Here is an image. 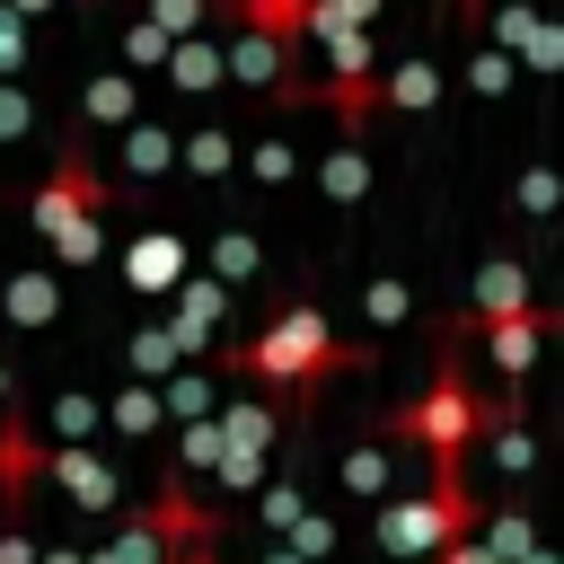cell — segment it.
Segmentation results:
<instances>
[{"label": "cell", "mask_w": 564, "mask_h": 564, "mask_svg": "<svg viewBox=\"0 0 564 564\" xmlns=\"http://www.w3.org/2000/svg\"><path fill=\"white\" fill-rule=\"evenodd\" d=\"M159 414H167V423L212 414V379H194V370H185V379H167V388H159Z\"/></svg>", "instance_id": "cell-20"}, {"label": "cell", "mask_w": 564, "mask_h": 564, "mask_svg": "<svg viewBox=\"0 0 564 564\" xmlns=\"http://www.w3.org/2000/svg\"><path fill=\"white\" fill-rule=\"evenodd\" d=\"M0 317H9V326H53V317H62V282H53V273H18V282L0 291Z\"/></svg>", "instance_id": "cell-9"}, {"label": "cell", "mask_w": 564, "mask_h": 564, "mask_svg": "<svg viewBox=\"0 0 564 564\" xmlns=\"http://www.w3.org/2000/svg\"><path fill=\"white\" fill-rule=\"evenodd\" d=\"M220 308H229V291L203 273V282H176V317H167V344L176 352H212V326H220Z\"/></svg>", "instance_id": "cell-5"}, {"label": "cell", "mask_w": 564, "mask_h": 564, "mask_svg": "<svg viewBox=\"0 0 564 564\" xmlns=\"http://www.w3.org/2000/svg\"><path fill=\"white\" fill-rule=\"evenodd\" d=\"M212 423H220V449H247V458H264V441L282 432L264 397H238V405H229V414H212Z\"/></svg>", "instance_id": "cell-10"}, {"label": "cell", "mask_w": 564, "mask_h": 564, "mask_svg": "<svg viewBox=\"0 0 564 564\" xmlns=\"http://www.w3.org/2000/svg\"><path fill=\"white\" fill-rule=\"evenodd\" d=\"M18 62H26V44H18V18L0 9V70H18Z\"/></svg>", "instance_id": "cell-40"}, {"label": "cell", "mask_w": 564, "mask_h": 564, "mask_svg": "<svg viewBox=\"0 0 564 564\" xmlns=\"http://www.w3.org/2000/svg\"><path fill=\"white\" fill-rule=\"evenodd\" d=\"M476 432H485V405H476V388H467L458 361H441V379L397 414V441H414V449H432V458H458Z\"/></svg>", "instance_id": "cell-4"}, {"label": "cell", "mask_w": 564, "mask_h": 564, "mask_svg": "<svg viewBox=\"0 0 564 564\" xmlns=\"http://www.w3.org/2000/svg\"><path fill=\"white\" fill-rule=\"evenodd\" d=\"M0 564H35V538H26V520H0Z\"/></svg>", "instance_id": "cell-36"}, {"label": "cell", "mask_w": 564, "mask_h": 564, "mask_svg": "<svg viewBox=\"0 0 564 564\" xmlns=\"http://www.w3.org/2000/svg\"><path fill=\"white\" fill-rule=\"evenodd\" d=\"M511 308H529V273L520 264H485L476 273V317H511Z\"/></svg>", "instance_id": "cell-13"}, {"label": "cell", "mask_w": 564, "mask_h": 564, "mask_svg": "<svg viewBox=\"0 0 564 564\" xmlns=\"http://www.w3.org/2000/svg\"><path fill=\"white\" fill-rule=\"evenodd\" d=\"M97 212H106V185H97V167L70 150V159L44 176V194H35V229L53 238V256L88 264V256H97Z\"/></svg>", "instance_id": "cell-3"}, {"label": "cell", "mask_w": 564, "mask_h": 564, "mask_svg": "<svg viewBox=\"0 0 564 564\" xmlns=\"http://www.w3.org/2000/svg\"><path fill=\"white\" fill-rule=\"evenodd\" d=\"M132 115V79H97L88 88V123H123Z\"/></svg>", "instance_id": "cell-25"}, {"label": "cell", "mask_w": 564, "mask_h": 564, "mask_svg": "<svg viewBox=\"0 0 564 564\" xmlns=\"http://www.w3.org/2000/svg\"><path fill=\"white\" fill-rule=\"evenodd\" d=\"M88 564H167V538H159L150 520H123V529L106 538V555H88Z\"/></svg>", "instance_id": "cell-17"}, {"label": "cell", "mask_w": 564, "mask_h": 564, "mask_svg": "<svg viewBox=\"0 0 564 564\" xmlns=\"http://www.w3.org/2000/svg\"><path fill=\"white\" fill-rule=\"evenodd\" d=\"M256 176L282 185V176H291V141H264V150H256Z\"/></svg>", "instance_id": "cell-38"}, {"label": "cell", "mask_w": 564, "mask_h": 564, "mask_svg": "<svg viewBox=\"0 0 564 564\" xmlns=\"http://www.w3.org/2000/svg\"><path fill=\"white\" fill-rule=\"evenodd\" d=\"M229 70L256 79V88H273V79H282V35H256V26H247V35L229 44Z\"/></svg>", "instance_id": "cell-15"}, {"label": "cell", "mask_w": 564, "mask_h": 564, "mask_svg": "<svg viewBox=\"0 0 564 564\" xmlns=\"http://www.w3.org/2000/svg\"><path fill=\"white\" fill-rule=\"evenodd\" d=\"M203 18H212L203 0H150V26H167V35H194Z\"/></svg>", "instance_id": "cell-33"}, {"label": "cell", "mask_w": 564, "mask_h": 564, "mask_svg": "<svg viewBox=\"0 0 564 564\" xmlns=\"http://www.w3.org/2000/svg\"><path fill=\"white\" fill-rule=\"evenodd\" d=\"M361 185H370V167H361V150L344 141V150L326 159V203H361Z\"/></svg>", "instance_id": "cell-21"}, {"label": "cell", "mask_w": 564, "mask_h": 564, "mask_svg": "<svg viewBox=\"0 0 564 564\" xmlns=\"http://www.w3.org/2000/svg\"><path fill=\"white\" fill-rule=\"evenodd\" d=\"M388 97H397V106H432V97H441V70H423V62H414V70H397V79H388Z\"/></svg>", "instance_id": "cell-30"}, {"label": "cell", "mask_w": 564, "mask_h": 564, "mask_svg": "<svg viewBox=\"0 0 564 564\" xmlns=\"http://www.w3.org/2000/svg\"><path fill=\"white\" fill-rule=\"evenodd\" d=\"M123 273H132V291H176L185 282V238H167V229L132 238L123 247Z\"/></svg>", "instance_id": "cell-7"}, {"label": "cell", "mask_w": 564, "mask_h": 564, "mask_svg": "<svg viewBox=\"0 0 564 564\" xmlns=\"http://www.w3.org/2000/svg\"><path fill=\"white\" fill-rule=\"evenodd\" d=\"M485 335H494V370H502V379H520V370L538 361L546 308H511V317H485Z\"/></svg>", "instance_id": "cell-8"}, {"label": "cell", "mask_w": 564, "mask_h": 564, "mask_svg": "<svg viewBox=\"0 0 564 564\" xmlns=\"http://www.w3.org/2000/svg\"><path fill=\"white\" fill-rule=\"evenodd\" d=\"M256 511H264V529H291V520H300V485H291V476H273Z\"/></svg>", "instance_id": "cell-32"}, {"label": "cell", "mask_w": 564, "mask_h": 564, "mask_svg": "<svg viewBox=\"0 0 564 564\" xmlns=\"http://www.w3.org/2000/svg\"><path fill=\"white\" fill-rule=\"evenodd\" d=\"M485 441H494V467H502V476H529V467H538V449H529V432H520V405L485 414Z\"/></svg>", "instance_id": "cell-14"}, {"label": "cell", "mask_w": 564, "mask_h": 564, "mask_svg": "<svg viewBox=\"0 0 564 564\" xmlns=\"http://www.w3.org/2000/svg\"><path fill=\"white\" fill-rule=\"evenodd\" d=\"M44 476H53V485H62V494H70L79 511H106V502L123 494V485H115V467H106V458H88L79 441H62V449L44 458Z\"/></svg>", "instance_id": "cell-6"}, {"label": "cell", "mask_w": 564, "mask_h": 564, "mask_svg": "<svg viewBox=\"0 0 564 564\" xmlns=\"http://www.w3.org/2000/svg\"><path fill=\"white\" fill-rule=\"evenodd\" d=\"M256 264H264L256 229H220L212 238V282H256Z\"/></svg>", "instance_id": "cell-16"}, {"label": "cell", "mask_w": 564, "mask_h": 564, "mask_svg": "<svg viewBox=\"0 0 564 564\" xmlns=\"http://www.w3.org/2000/svg\"><path fill=\"white\" fill-rule=\"evenodd\" d=\"M432 467H441L432 494H388V511H379V555H397V564H423L432 546H449V538L476 529L467 467H458V458H432Z\"/></svg>", "instance_id": "cell-2"}, {"label": "cell", "mask_w": 564, "mask_h": 564, "mask_svg": "<svg viewBox=\"0 0 564 564\" xmlns=\"http://www.w3.org/2000/svg\"><path fill=\"white\" fill-rule=\"evenodd\" d=\"M229 361H238V370H256V379H273V388H300V397H308V388H317V379H335L344 361L361 370V361H379V352H344V344H335V326H326V308H308V300H300V308H282V317H273L247 352H229Z\"/></svg>", "instance_id": "cell-1"}, {"label": "cell", "mask_w": 564, "mask_h": 564, "mask_svg": "<svg viewBox=\"0 0 564 564\" xmlns=\"http://www.w3.org/2000/svg\"><path fill=\"white\" fill-rule=\"evenodd\" d=\"M476 88L502 97V88H511V62H502V53H476Z\"/></svg>", "instance_id": "cell-37"}, {"label": "cell", "mask_w": 564, "mask_h": 564, "mask_svg": "<svg viewBox=\"0 0 564 564\" xmlns=\"http://www.w3.org/2000/svg\"><path fill=\"white\" fill-rule=\"evenodd\" d=\"M291 555H300V564H326V555H335V520H326V511H300V520H291Z\"/></svg>", "instance_id": "cell-23"}, {"label": "cell", "mask_w": 564, "mask_h": 564, "mask_svg": "<svg viewBox=\"0 0 564 564\" xmlns=\"http://www.w3.org/2000/svg\"><path fill=\"white\" fill-rule=\"evenodd\" d=\"M176 361H185V352L167 344V326H141V335H132V370H150V379H159V370H176Z\"/></svg>", "instance_id": "cell-24"}, {"label": "cell", "mask_w": 564, "mask_h": 564, "mask_svg": "<svg viewBox=\"0 0 564 564\" xmlns=\"http://www.w3.org/2000/svg\"><path fill=\"white\" fill-rule=\"evenodd\" d=\"M176 458H185V467H212V458H220V423H212V414H194V423H185V441H176Z\"/></svg>", "instance_id": "cell-27"}, {"label": "cell", "mask_w": 564, "mask_h": 564, "mask_svg": "<svg viewBox=\"0 0 564 564\" xmlns=\"http://www.w3.org/2000/svg\"><path fill=\"white\" fill-rule=\"evenodd\" d=\"M212 9H220V18H247L256 35H282V44H291L300 18H308V0H212Z\"/></svg>", "instance_id": "cell-12"}, {"label": "cell", "mask_w": 564, "mask_h": 564, "mask_svg": "<svg viewBox=\"0 0 564 564\" xmlns=\"http://www.w3.org/2000/svg\"><path fill=\"white\" fill-rule=\"evenodd\" d=\"M423 564H502V555H494V546H485V538L467 529V538H449V546H432Z\"/></svg>", "instance_id": "cell-34"}, {"label": "cell", "mask_w": 564, "mask_h": 564, "mask_svg": "<svg viewBox=\"0 0 564 564\" xmlns=\"http://www.w3.org/2000/svg\"><path fill=\"white\" fill-rule=\"evenodd\" d=\"M176 564H212V546H194V555H176Z\"/></svg>", "instance_id": "cell-43"}, {"label": "cell", "mask_w": 564, "mask_h": 564, "mask_svg": "<svg viewBox=\"0 0 564 564\" xmlns=\"http://www.w3.org/2000/svg\"><path fill=\"white\" fill-rule=\"evenodd\" d=\"M53 432H62V441H88V432H97V397H79V388H70V397L53 405Z\"/></svg>", "instance_id": "cell-26"}, {"label": "cell", "mask_w": 564, "mask_h": 564, "mask_svg": "<svg viewBox=\"0 0 564 564\" xmlns=\"http://www.w3.org/2000/svg\"><path fill=\"white\" fill-rule=\"evenodd\" d=\"M344 485H352V494H388V449H379V441L344 449Z\"/></svg>", "instance_id": "cell-22"}, {"label": "cell", "mask_w": 564, "mask_h": 564, "mask_svg": "<svg viewBox=\"0 0 564 564\" xmlns=\"http://www.w3.org/2000/svg\"><path fill=\"white\" fill-rule=\"evenodd\" d=\"M361 308H370V326H397V317H405V282H370Z\"/></svg>", "instance_id": "cell-35"}, {"label": "cell", "mask_w": 564, "mask_h": 564, "mask_svg": "<svg viewBox=\"0 0 564 564\" xmlns=\"http://www.w3.org/2000/svg\"><path fill=\"white\" fill-rule=\"evenodd\" d=\"M167 159H176V150H167L159 123H132V132H123V167H132V176H159Z\"/></svg>", "instance_id": "cell-19"}, {"label": "cell", "mask_w": 564, "mask_h": 564, "mask_svg": "<svg viewBox=\"0 0 564 564\" xmlns=\"http://www.w3.org/2000/svg\"><path fill=\"white\" fill-rule=\"evenodd\" d=\"M97 423H115L123 441H150L167 414H159V388H123V397H106V405H97Z\"/></svg>", "instance_id": "cell-11"}, {"label": "cell", "mask_w": 564, "mask_h": 564, "mask_svg": "<svg viewBox=\"0 0 564 564\" xmlns=\"http://www.w3.org/2000/svg\"><path fill=\"white\" fill-rule=\"evenodd\" d=\"M185 167H194V176H220V167H229V132H194V141H185Z\"/></svg>", "instance_id": "cell-31"}, {"label": "cell", "mask_w": 564, "mask_h": 564, "mask_svg": "<svg viewBox=\"0 0 564 564\" xmlns=\"http://www.w3.org/2000/svg\"><path fill=\"white\" fill-rule=\"evenodd\" d=\"M9 9H53V0H9Z\"/></svg>", "instance_id": "cell-44"}, {"label": "cell", "mask_w": 564, "mask_h": 564, "mask_svg": "<svg viewBox=\"0 0 564 564\" xmlns=\"http://www.w3.org/2000/svg\"><path fill=\"white\" fill-rule=\"evenodd\" d=\"M520 203H529V212H546V203H555V176H546V167H529V176H520Z\"/></svg>", "instance_id": "cell-39"}, {"label": "cell", "mask_w": 564, "mask_h": 564, "mask_svg": "<svg viewBox=\"0 0 564 564\" xmlns=\"http://www.w3.org/2000/svg\"><path fill=\"white\" fill-rule=\"evenodd\" d=\"M264 564H300V555H291V546H273V555H264Z\"/></svg>", "instance_id": "cell-42"}, {"label": "cell", "mask_w": 564, "mask_h": 564, "mask_svg": "<svg viewBox=\"0 0 564 564\" xmlns=\"http://www.w3.org/2000/svg\"><path fill=\"white\" fill-rule=\"evenodd\" d=\"M485 546H494V555H502V564H520V555H529V546H538V538H529V520H520V511H502V520H494V529H485Z\"/></svg>", "instance_id": "cell-28"}, {"label": "cell", "mask_w": 564, "mask_h": 564, "mask_svg": "<svg viewBox=\"0 0 564 564\" xmlns=\"http://www.w3.org/2000/svg\"><path fill=\"white\" fill-rule=\"evenodd\" d=\"M167 62H176V79H185V88H212V79H220V53H212L203 35H176V44H167Z\"/></svg>", "instance_id": "cell-18"}, {"label": "cell", "mask_w": 564, "mask_h": 564, "mask_svg": "<svg viewBox=\"0 0 564 564\" xmlns=\"http://www.w3.org/2000/svg\"><path fill=\"white\" fill-rule=\"evenodd\" d=\"M35 564H88V555H70V546H53V555H35Z\"/></svg>", "instance_id": "cell-41"}, {"label": "cell", "mask_w": 564, "mask_h": 564, "mask_svg": "<svg viewBox=\"0 0 564 564\" xmlns=\"http://www.w3.org/2000/svg\"><path fill=\"white\" fill-rule=\"evenodd\" d=\"M167 44H176V35H167V26H150V18H132V26H123V53H132V62H167Z\"/></svg>", "instance_id": "cell-29"}, {"label": "cell", "mask_w": 564, "mask_h": 564, "mask_svg": "<svg viewBox=\"0 0 564 564\" xmlns=\"http://www.w3.org/2000/svg\"><path fill=\"white\" fill-rule=\"evenodd\" d=\"M0 405H9V370H0Z\"/></svg>", "instance_id": "cell-45"}]
</instances>
